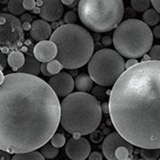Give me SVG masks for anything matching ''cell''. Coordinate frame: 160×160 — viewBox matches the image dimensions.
Instances as JSON below:
<instances>
[{
	"label": "cell",
	"instance_id": "cell-1",
	"mask_svg": "<svg viewBox=\"0 0 160 160\" xmlns=\"http://www.w3.org/2000/svg\"><path fill=\"white\" fill-rule=\"evenodd\" d=\"M0 149L10 154L37 150L61 123V102L53 89L36 75L5 76L0 87Z\"/></svg>",
	"mask_w": 160,
	"mask_h": 160
},
{
	"label": "cell",
	"instance_id": "cell-2",
	"mask_svg": "<svg viewBox=\"0 0 160 160\" xmlns=\"http://www.w3.org/2000/svg\"><path fill=\"white\" fill-rule=\"evenodd\" d=\"M109 113L116 132L140 148H160V61L126 69L113 84Z\"/></svg>",
	"mask_w": 160,
	"mask_h": 160
},
{
	"label": "cell",
	"instance_id": "cell-3",
	"mask_svg": "<svg viewBox=\"0 0 160 160\" xmlns=\"http://www.w3.org/2000/svg\"><path fill=\"white\" fill-rule=\"evenodd\" d=\"M102 117L100 102L87 92L70 93L61 102V124L75 137L86 136L96 130Z\"/></svg>",
	"mask_w": 160,
	"mask_h": 160
},
{
	"label": "cell",
	"instance_id": "cell-4",
	"mask_svg": "<svg viewBox=\"0 0 160 160\" xmlns=\"http://www.w3.org/2000/svg\"><path fill=\"white\" fill-rule=\"evenodd\" d=\"M50 40L58 49L56 59L68 70L84 66L92 56L94 44L90 32L77 24L60 26L51 34Z\"/></svg>",
	"mask_w": 160,
	"mask_h": 160
},
{
	"label": "cell",
	"instance_id": "cell-5",
	"mask_svg": "<svg viewBox=\"0 0 160 160\" xmlns=\"http://www.w3.org/2000/svg\"><path fill=\"white\" fill-rule=\"evenodd\" d=\"M78 15L87 28L105 33L116 28L124 15L123 0H80Z\"/></svg>",
	"mask_w": 160,
	"mask_h": 160
},
{
	"label": "cell",
	"instance_id": "cell-6",
	"mask_svg": "<svg viewBox=\"0 0 160 160\" xmlns=\"http://www.w3.org/2000/svg\"><path fill=\"white\" fill-rule=\"evenodd\" d=\"M116 50L126 58H140L152 48L153 33L148 24L136 18L121 22L112 36Z\"/></svg>",
	"mask_w": 160,
	"mask_h": 160
},
{
	"label": "cell",
	"instance_id": "cell-7",
	"mask_svg": "<svg viewBox=\"0 0 160 160\" xmlns=\"http://www.w3.org/2000/svg\"><path fill=\"white\" fill-rule=\"evenodd\" d=\"M122 55L111 49H101L89 61L88 72L92 81L101 86H112L124 72Z\"/></svg>",
	"mask_w": 160,
	"mask_h": 160
},
{
	"label": "cell",
	"instance_id": "cell-8",
	"mask_svg": "<svg viewBox=\"0 0 160 160\" xmlns=\"http://www.w3.org/2000/svg\"><path fill=\"white\" fill-rule=\"evenodd\" d=\"M21 20L15 15L2 13L0 15L1 48L16 49L24 41V29Z\"/></svg>",
	"mask_w": 160,
	"mask_h": 160
},
{
	"label": "cell",
	"instance_id": "cell-9",
	"mask_svg": "<svg viewBox=\"0 0 160 160\" xmlns=\"http://www.w3.org/2000/svg\"><path fill=\"white\" fill-rule=\"evenodd\" d=\"M102 150L109 160H125L133 158V145L123 138L118 132L112 133L103 139Z\"/></svg>",
	"mask_w": 160,
	"mask_h": 160
},
{
	"label": "cell",
	"instance_id": "cell-10",
	"mask_svg": "<svg viewBox=\"0 0 160 160\" xmlns=\"http://www.w3.org/2000/svg\"><path fill=\"white\" fill-rule=\"evenodd\" d=\"M65 151L68 158L71 159H86L91 153V145L84 137H74L67 142Z\"/></svg>",
	"mask_w": 160,
	"mask_h": 160
},
{
	"label": "cell",
	"instance_id": "cell-11",
	"mask_svg": "<svg viewBox=\"0 0 160 160\" xmlns=\"http://www.w3.org/2000/svg\"><path fill=\"white\" fill-rule=\"evenodd\" d=\"M74 82L72 76L67 72H59L53 75L49 81V84L60 97H66L74 89Z\"/></svg>",
	"mask_w": 160,
	"mask_h": 160
},
{
	"label": "cell",
	"instance_id": "cell-12",
	"mask_svg": "<svg viewBox=\"0 0 160 160\" xmlns=\"http://www.w3.org/2000/svg\"><path fill=\"white\" fill-rule=\"evenodd\" d=\"M40 17L46 21L54 22L63 15V6L60 0H43L40 6Z\"/></svg>",
	"mask_w": 160,
	"mask_h": 160
},
{
	"label": "cell",
	"instance_id": "cell-13",
	"mask_svg": "<svg viewBox=\"0 0 160 160\" xmlns=\"http://www.w3.org/2000/svg\"><path fill=\"white\" fill-rule=\"evenodd\" d=\"M58 49L56 44L51 40L38 41L33 49L35 58L40 62H49L54 60L57 56Z\"/></svg>",
	"mask_w": 160,
	"mask_h": 160
},
{
	"label": "cell",
	"instance_id": "cell-14",
	"mask_svg": "<svg viewBox=\"0 0 160 160\" xmlns=\"http://www.w3.org/2000/svg\"><path fill=\"white\" fill-rule=\"evenodd\" d=\"M51 26L44 19H37L31 24L30 37L36 41L46 40L51 36Z\"/></svg>",
	"mask_w": 160,
	"mask_h": 160
},
{
	"label": "cell",
	"instance_id": "cell-15",
	"mask_svg": "<svg viewBox=\"0 0 160 160\" xmlns=\"http://www.w3.org/2000/svg\"><path fill=\"white\" fill-rule=\"evenodd\" d=\"M40 66H41L40 62L38 61L37 59L35 58V56L33 57L31 55H27L24 66L22 68H20L18 72L38 76L39 74V72H41L40 71Z\"/></svg>",
	"mask_w": 160,
	"mask_h": 160
},
{
	"label": "cell",
	"instance_id": "cell-16",
	"mask_svg": "<svg viewBox=\"0 0 160 160\" xmlns=\"http://www.w3.org/2000/svg\"><path fill=\"white\" fill-rule=\"evenodd\" d=\"M74 81H75V86L79 92H88L92 91V85H93V81L90 75H87L85 73L77 75Z\"/></svg>",
	"mask_w": 160,
	"mask_h": 160
},
{
	"label": "cell",
	"instance_id": "cell-17",
	"mask_svg": "<svg viewBox=\"0 0 160 160\" xmlns=\"http://www.w3.org/2000/svg\"><path fill=\"white\" fill-rule=\"evenodd\" d=\"M25 62L26 57L20 51L14 50L11 53H9L8 57V63L14 71H18L20 68H22L24 66Z\"/></svg>",
	"mask_w": 160,
	"mask_h": 160
},
{
	"label": "cell",
	"instance_id": "cell-18",
	"mask_svg": "<svg viewBox=\"0 0 160 160\" xmlns=\"http://www.w3.org/2000/svg\"><path fill=\"white\" fill-rule=\"evenodd\" d=\"M45 158L43 155L36 150L25 152V153H17L11 158L13 160H42Z\"/></svg>",
	"mask_w": 160,
	"mask_h": 160
},
{
	"label": "cell",
	"instance_id": "cell-19",
	"mask_svg": "<svg viewBox=\"0 0 160 160\" xmlns=\"http://www.w3.org/2000/svg\"><path fill=\"white\" fill-rule=\"evenodd\" d=\"M159 13L156 9H148L143 14V20L148 26H156L159 22Z\"/></svg>",
	"mask_w": 160,
	"mask_h": 160
},
{
	"label": "cell",
	"instance_id": "cell-20",
	"mask_svg": "<svg viewBox=\"0 0 160 160\" xmlns=\"http://www.w3.org/2000/svg\"><path fill=\"white\" fill-rule=\"evenodd\" d=\"M8 9L15 16H21L26 11L23 6V0H9L8 3Z\"/></svg>",
	"mask_w": 160,
	"mask_h": 160
},
{
	"label": "cell",
	"instance_id": "cell-21",
	"mask_svg": "<svg viewBox=\"0 0 160 160\" xmlns=\"http://www.w3.org/2000/svg\"><path fill=\"white\" fill-rule=\"evenodd\" d=\"M40 153L45 158L52 159L59 155V148H55L52 144H45L42 148H40Z\"/></svg>",
	"mask_w": 160,
	"mask_h": 160
},
{
	"label": "cell",
	"instance_id": "cell-22",
	"mask_svg": "<svg viewBox=\"0 0 160 160\" xmlns=\"http://www.w3.org/2000/svg\"><path fill=\"white\" fill-rule=\"evenodd\" d=\"M140 155L144 159L156 160L160 157V148H141Z\"/></svg>",
	"mask_w": 160,
	"mask_h": 160
},
{
	"label": "cell",
	"instance_id": "cell-23",
	"mask_svg": "<svg viewBox=\"0 0 160 160\" xmlns=\"http://www.w3.org/2000/svg\"><path fill=\"white\" fill-rule=\"evenodd\" d=\"M151 0H131V7L137 12H145L150 8Z\"/></svg>",
	"mask_w": 160,
	"mask_h": 160
},
{
	"label": "cell",
	"instance_id": "cell-24",
	"mask_svg": "<svg viewBox=\"0 0 160 160\" xmlns=\"http://www.w3.org/2000/svg\"><path fill=\"white\" fill-rule=\"evenodd\" d=\"M62 68H64V67L62 64V62H60V61H58L57 59L47 62V69H48L49 73L51 74V76L61 72Z\"/></svg>",
	"mask_w": 160,
	"mask_h": 160
},
{
	"label": "cell",
	"instance_id": "cell-25",
	"mask_svg": "<svg viewBox=\"0 0 160 160\" xmlns=\"http://www.w3.org/2000/svg\"><path fill=\"white\" fill-rule=\"evenodd\" d=\"M65 142H66L65 136L62 134H60V133H55L50 139V143L57 148H61L64 147Z\"/></svg>",
	"mask_w": 160,
	"mask_h": 160
},
{
	"label": "cell",
	"instance_id": "cell-26",
	"mask_svg": "<svg viewBox=\"0 0 160 160\" xmlns=\"http://www.w3.org/2000/svg\"><path fill=\"white\" fill-rule=\"evenodd\" d=\"M149 54L153 61H160V45L153 46L150 49Z\"/></svg>",
	"mask_w": 160,
	"mask_h": 160
},
{
	"label": "cell",
	"instance_id": "cell-27",
	"mask_svg": "<svg viewBox=\"0 0 160 160\" xmlns=\"http://www.w3.org/2000/svg\"><path fill=\"white\" fill-rule=\"evenodd\" d=\"M77 21V15L73 11H68L64 15V22L67 24H74Z\"/></svg>",
	"mask_w": 160,
	"mask_h": 160
},
{
	"label": "cell",
	"instance_id": "cell-28",
	"mask_svg": "<svg viewBox=\"0 0 160 160\" xmlns=\"http://www.w3.org/2000/svg\"><path fill=\"white\" fill-rule=\"evenodd\" d=\"M102 139H103V135H102V131H99L96 129L91 133V140L93 143H100Z\"/></svg>",
	"mask_w": 160,
	"mask_h": 160
},
{
	"label": "cell",
	"instance_id": "cell-29",
	"mask_svg": "<svg viewBox=\"0 0 160 160\" xmlns=\"http://www.w3.org/2000/svg\"><path fill=\"white\" fill-rule=\"evenodd\" d=\"M23 6L26 10H33L36 8V1L35 0H23Z\"/></svg>",
	"mask_w": 160,
	"mask_h": 160
},
{
	"label": "cell",
	"instance_id": "cell-30",
	"mask_svg": "<svg viewBox=\"0 0 160 160\" xmlns=\"http://www.w3.org/2000/svg\"><path fill=\"white\" fill-rule=\"evenodd\" d=\"M88 158L90 160H102V155L101 153L97 152V151H94L92 153H90Z\"/></svg>",
	"mask_w": 160,
	"mask_h": 160
},
{
	"label": "cell",
	"instance_id": "cell-31",
	"mask_svg": "<svg viewBox=\"0 0 160 160\" xmlns=\"http://www.w3.org/2000/svg\"><path fill=\"white\" fill-rule=\"evenodd\" d=\"M20 20H21L22 22H29V23H30V22H32L33 18H32V16H31L30 14H28V13H24V14L21 15Z\"/></svg>",
	"mask_w": 160,
	"mask_h": 160
},
{
	"label": "cell",
	"instance_id": "cell-32",
	"mask_svg": "<svg viewBox=\"0 0 160 160\" xmlns=\"http://www.w3.org/2000/svg\"><path fill=\"white\" fill-rule=\"evenodd\" d=\"M40 71L43 75L49 77V76H51V74L49 73L48 69H47V62H41V66H40Z\"/></svg>",
	"mask_w": 160,
	"mask_h": 160
},
{
	"label": "cell",
	"instance_id": "cell-33",
	"mask_svg": "<svg viewBox=\"0 0 160 160\" xmlns=\"http://www.w3.org/2000/svg\"><path fill=\"white\" fill-rule=\"evenodd\" d=\"M112 39L109 36H104V37H102V43L104 46H110L112 44Z\"/></svg>",
	"mask_w": 160,
	"mask_h": 160
},
{
	"label": "cell",
	"instance_id": "cell-34",
	"mask_svg": "<svg viewBox=\"0 0 160 160\" xmlns=\"http://www.w3.org/2000/svg\"><path fill=\"white\" fill-rule=\"evenodd\" d=\"M138 63V61L136 60V59H130V60H128L126 63H125V69H129V68H131L132 66H134V65H136Z\"/></svg>",
	"mask_w": 160,
	"mask_h": 160
},
{
	"label": "cell",
	"instance_id": "cell-35",
	"mask_svg": "<svg viewBox=\"0 0 160 160\" xmlns=\"http://www.w3.org/2000/svg\"><path fill=\"white\" fill-rule=\"evenodd\" d=\"M153 35L154 37H156L157 38H159L160 39V25L158 26H156L154 28H153Z\"/></svg>",
	"mask_w": 160,
	"mask_h": 160
},
{
	"label": "cell",
	"instance_id": "cell-36",
	"mask_svg": "<svg viewBox=\"0 0 160 160\" xmlns=\"http://www.w3.org/2000/svg\"><path fill=\"white\" fill-rule=\"evenodd\" d=\"M9 154H10V153H9ZM9 154H8V152H7V151L1 150V152H0V159H10L11 158L9 157Z\"/></svg>",
	"mask_w": 160,
	"mask_h": 160
},
{
	"label": "cell",
	"instance_id": "cell-37",
	"mask_svg": "<svg viewBox=\"0 0 160 160\" xmlns=\"http://www.w3.org/2000/svg\"><path fill=\"white\" fill-rule=\"evenodd\" d=\"M151 4L155 8V9L160 14V0H151Z\"/></svg>",
	"mask_w": 160,
	"mask_h": 160
},
{
	"label": "cell",
	"instance_id": "cell-38",
	"mask_svg": "<svg viewBox=\"0 0 160 160\" xmlns=\"http://www.w3.org/2000/svg\"><path fill=\"white\" fill-rule=\"evenodd\" d=\"M102 110L105 113H109V102H103L102 105Z\"/></svg>",
	"mask_w": 160,
	"mask_h": 160
},
{
	"label": "cell",
	"instance_id": "cell-39",
	"mask_svg": "<svg viewBox=\"0 0 160 160\" xmlns=\"http://www.w3.org/2000/svg\"><path fill=\"white\" fill-rule=\"evenodd\" d=\"M5 65H7V59L5 58L4 52H2L1 53V70H3Z\"/></svg>",
	"mask_w": 160,
	"mask_h": 160
},
{
	"label": "cell",
	"instance_id": "cell-40",
	"mask_svg": "<svg viewBox=\"0 0 160 160\" xmlns=\"http://www.w3.org/2000/svg\"><path fill=\"white\" fill-rule=\"evenodd\" d=\"M61 1L65 6H72V4L75 3V0H61Z\"/></svg>",
	"mask_w": 160,
	"mask_h": 160
},
{
	"label": "cell",
	"instance_id": "cell-41",
	"mask_svg": "<svg viewBox=\"0 0 160 160\" xmlns=\"http://www.w3.org/2000/svg\"><path fill=\"white\" fill-rule=\"evenodd\" d=\"M22 27H23L24 30H30V28H31V26H30L29 22H23L22 23Z\"/></svg>",
	"mask_w": 160,
	"mask_h": 160
},
{
	"label": "cell",
	"instance_id": "cell-42",
	"mask_svg": "<svg viewBox=\"0 0 160 160\" xmlns=\"http://www.w3.org/2000/svg\"><path fill=\"white\" fill-rule=\"evenodd\" d=\"M71 75L73 77V76H77V69H73V70H71Z\"/></svg>",
	"mask_w": 160,
	"mask_h": 160
},
{
	"label": "cell",
	"instance_id": "cell-43",
	"mask_svg": "<svg viewBox=\"0 0 160 160\" xmlns=\"http://www.w3.org/2000/svg\"><path fill=\"white\" fill-rule=\"evenodd\" d=\"M95 33H96V32H95ZM99 34H100V33H96V34L94 35V39H95L96 41H99V40L102 38L100 37V35H99Z\"/></svg>",
	"mask_w": 160,
	"mask_h": 160
}]
</instances>
